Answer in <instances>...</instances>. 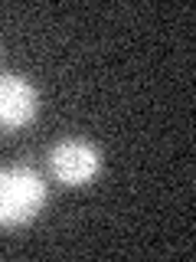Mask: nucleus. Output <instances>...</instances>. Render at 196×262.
<instances>
[{
  "label": "nucleus",
  "mask_w": 196,
  "mask_h": 262,
  "mask_svg": "<svg viewBox=\"0 0 196 262\" xmlns=\"http://www.w3.org/2000/svg\"><path fill=\"white\" fill-rule=\"evenodd\" d=\"M49 203V184L30 164L0 167V229L30 226Z\"/></svg>",
  "instance_id": "f257e3e1"
},
{
  "label": "nucleus",
  "mask_w": 196,
  "mask_h": 262,
  "mask_svg": "<svg viewBox=\"0 0 196 262\" xmlns=\"http://www.w3.org/2000/svg\"><path fill=\"white\" fill-rule=\"evenodd\" d=\"M49 174L56 184L62 187H88L92 180L102 174L105 167V154L102 147L88 138H59L49 147Z\"/></svg>",
  "instance_id": "f03ea898"
},
{
  "label": "nucleus",
  "mask_w": 196,
  "mask_h": 262,
  "mask_svg": "<svg viewBox=\"0 0 196 262\" xmlns=\"http://www.w3.org/2000/svg\"><path fill=\"white\" fill-rule=\"evenodd\" d=\"M39 115V89L20 72H0V131H13L33 125Z\"/></svg>",
  "instance_id": "7ed1b4c3"
}]
</instances>
